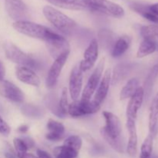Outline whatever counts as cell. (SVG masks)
<instances>
[{
  "label": "cell",
  "mask_w": 158,
  "mask_h": 158,
  "mask_svg": "<svg viewBox=\"0 0 158 158\" xmlns=\"http://www.w3.org/2000/svg\"><path fill=\"white\" fill-rule=\"evenodd\" d=\"M103 115L106 120V125L100 129L102 137L113 149L119 153H123V144L120 138L122 127L120 119L108 111H103Z\"/></svg>",
  "instance_id": "obj_1"
},
{
  "label": "cell",
  "mask_w": 158,
  "mask_h": 158,
  "mask_svg": "<svg viewBox=\"0 0 158 158\" xmlns=\"http://www.w3.org/2000/svg\"><path fill=\"white\" fill-rule=\"evenodd\" d=\"M43 12L46 19L64 35H70L75 30L77 23L60 11L46 6Z\"/></svg>",
  "instance_id": "obj_2"
},
{
  "label": "cell",
  "mask_w": 158,
  "mask_h": 158,
  "mask_svg": "<svg viewBox=\"0 0 158 158\" xmlns=\"http://www.w3.org/2000/svg\"><path fill=\"white\" fill-rule=\"evenodd\" d=\"M13 28L20 33L26 35L32 38L40 39L46 40L51 29L42 25L32 23L30 21H17L13 23Z\"/></svg>",
  "instance_id": "obj_3"
},
{
  "label": "cell",
  "mask_w": 158,
  "mask_h": 158,
  "mask_svg": "<svg viewBox=\"0 0 158 158\" xmlns=\"http://www.w3.org/2000/svg\"><path fill=\"white\" fill-rule=\"evenodd\" d=\"M4 51L6 56L8 60L13 63H17L19 66H27L29 68H36V61L29 54L26 53L15 44L11 42H6L4 43Z\"/></svg>",
  "instance_id": "obj_4"
},
{
  "label": "cell",
  "mask_w": 158,
  "mask_h": 158,
  "mask_svg": "<svg viewBox=\"0 0 158 158\" xmlns=\"http://www.w3.org/2000/svg\"><path fill=\"white\" fill-rule=\"evenodd\" d=\"M88 9L114 18L124 15V9L118 4L108 0H84Z\"/></svg>",
  "instance_id": "obj_5"
},
{
  "label": "cell",
  "mask_w": 158,
  "mask_h": 158,
  "mask_svg": "<svg viewBox=\"0 0 158 158\" xmlns=\"http://www.w3.org/2000/svg\"><path fill=\"white\" fill-rule=\"evenodd\" d=\"M48 51L51 56L56 60L66 51H69V45L65 37L51 31L45 40Z\"/></svg>",
  "instance_id": "obj_6"
},
{
  "label": "cell",
  "mask_w": 158,
  "mask_h": 158,
  "mask_svg": "<svg viewBox=\"0 0 158 158\" xmlns=\"http://www.w3.org/2000/svg\"><path fill=\"white\" fill-rule=\"evenodd\" d=\"M103 68H104V59H102L99 64L97 65V68L94 69L93 73L89 77L86 85L85 86L84 89L83 91L81 97V101L86 102L91 100L93 94H94L99 86L101 79L102 74H103Z\"/></svg>",
  "instance_id": "obj_7"
},
{
  "label": "cell",
  "mask_w": 158,
  "mask_h": 158,
  "mask_svg": "<svg viewBox=\"0 0 158 158\" xmlns=\"http://www.w3.org/2000/svg\"><path fill=\"white\" fill-rule=\"evenodd\" d=\"M100 109V105L94 100L83 102L81 100H76L68 106V114L73 117H79L88 114H93L98 112Z\"/></svg>",
  "instance_id": "obj_8"
},
{
  "label": "cell",
  "mask_w": 158,
  "mask_h": 158,
  "mask_svg": "<svg viewBox=\"0 0 158 158\" xmlns=\"http://www.w3.org/2000/svg\"><path fill=\"white\" fill-rule=\"evenodd\" d=\"M5 7L9 17L15 22L29 18V9L23 0H5Z\"/></svg>",
  "instance_id": "obj_9"
},
{
  "label": "cell",
  "mask_w": 158,
  "mask_h": 158,
  "mask_svg": "<svg viewBox=\"0 0 158 158\" xmlns=\"http://www.w3.org/2000/svg\"><path fill=\"white\" fill-rule=\"evenodd\" d=\"M69 51H66L64 53L60 55L58 58L55 60L51 66L49 72H48L47 77L46 80V85L47 87L52 88L56 84L57 80H58L59 77H60L61 71L63 69V66L66 64L67 59L69 55Z\"/></svg>",
  "instance_id": "obj_10"
},
{
  "label": "cell",
  "mask_w": 158,
  "mask_h": 158,
  "mask_svg": "<svg viewBox=\"0 0 158 158\" xmlns=\"http://www.w3.org/2000/svg\"><path fill=\"white\" fill-rule=\"evenodd\" d=\"M0 95L10 101L19 103H23L25 99L23 91L14 83L7 80L0 82Z\"/></svg>",
  "instance_id": "obj_11"
},
{
  "label": "cell",
  "mask_w": 158,
  "mask_h": 158,
  "mask_svg": "<svg viewBox=\"0 0 158 158\" xmlns=\"http://www.w3.org/2000/svg\"><path fill=\"white\" fill-rule=\"evenodd\" d=\"M83 71L80 67V64H77L73 69L69 77V89L70 97L73 101L78 100L83 86Z\"/></svg>",
  "instance_id": "obj_12"
},
{
  "label": "cell",
  "mask_w": 158,
  "mask_h": 158,
  "mask_svg": "<svg viewBox=\"0 0 158 158\" xmlns=\"http://www.w3.org/2000/svg\"><path fill=\"white\" fill-rule=\"evenodd\" d=\"M98 42L96 39H94L85 50L84 54H83V60L79 63L80 69L83 72L84 71L86 72L94 67L98 58Z\"/></svg>",
  "instance_id": "obj_13"
},
{
  "label": "cell",
  "mask_w": 158,
  "mask_h": 158,
  "mask_svg": "<svg viewBox=\"0 0 158 158\" xmlns=\"http://www.w3.org/2000/svg\"><path fill=\"white\" fill-rule=\"evenodd\" d=\"M129 103L127 107V117L129 119L136 120L139 110L142 106L144 99V92L143 87L140 86L135 94L131 97Z\"/></svg>",
  "instance_id": "obj_14"
},
{
  "label": "cell",
  "mask_w": 158,
  "mask_h": 158,
  "mask_svg": "<svg viewBox=\"0 0 158 158\" xmlns=\"http://www.w3.org/2000/svg\"><path fill=\"white\" fill-rule=\"evenodd\" d=\"M15 75L17 78L23 83L33 86H40V77L31 68L23 66H17L15 68Z\"/></svg>",
  "instance_id": "obj_15"
},
{
  "label": "cell",
  "mask_w": 158,
  "mask_h": 158,
  "mask_svg": "<svg viewBox=\"0 0 158 158\" xmlns=\"http://www.w3.org/2000/svg\"><path fill=\"white\" fill-rule=\"evenodd\" d=\"M48 133L46 135V138L50 141H59L61 140L65 134V127L63 123L49 119L46 124Z\"/></svg>",
  "instance_id": "obj_16"
},
{
  "label": "cell",
  "mask_w": 158,
  "mask_h": 158,
  "mask_svg": "<svg viewBox=\"0 0 158 158\" xmlns=\"http://www.w3.org/2000/svg\"><path fill=\"white\" fill-rule=\"evenodd\" d=\"M111 82V70L107 69L105 71L102 80H100V84L98 86L97 93L95 94V97L93 100L97 103L98 104H101L106 97L108 94V90L110 88V84Z\"/></svg>",
  "instance_id": "obj_17"
},
{
  "label": "cell",
  "mask_w": 158,
  "mask_h": 158,
  "mask_svg": "<svg viewBox=\"0 0 158 158\" xmlns=\"http://www.w3.org/2000/svg\"><path fill=\"white\" fill-rule=\"evenodd\" d=\"M127 127L129 133V140H128L127 151L130 156L134 157L137 152V133L135 120L127 118Z\"/></svg>",
  "instance_id": "obj_18"
},
{
  "label": "cell",
  "mask_w": 158,
  "mask_h": 158,
  "mask_svg": "<svg viewBox=\"0 0 158 158\" xmlns=\"http://www.w3.org/2000/svg\"><path fill=\"white\" fill-rule=\"evenodd\" d=\"M51 4L58 7L70 10L89 9L84 0H46Z\"/></svg>",
  "instance_id": "obj_19"
},
{
  "label": "cell",
  "mask_w": 158,
  "mask_h": 158,
  "mask_svg": "<svg viewBox=\"0 0 158 158\" xmlns=\"http://www.w3.org/2000/svg\"><path fill=\"white\" fill-rule=\"evenodd\" d=\"M158 127V92L154 97L150 107L149 130L150 133L156 134Z\"/></svg>",
  "instance_id": "obj_20"
},
{
  "label": "cell",
  "mask_w": 158,
  "mask_h": 158,
  "mask_svg": "<svg viewBox=\"0 0 158 158\" xmlns=\"http://www.w3.org/2000/svg\"><path fill=\"white\" fill-rule=\"evenodd\" d=\"M131 8L149 21L158 24V15L150 10L149 6H148V5L134 2L131 5Z\"/></svg>",
  "instance_id": "obj_21"
},
{
  "label": "cell",
  "mask_w": 158,
  "mask_h": 158,
  "mask_svg": "<svg viewBox=\"0 0 158 158\" xmlns=\"http://www.w3.org/2000/svg\"><path fill=\"white\" fill-rule=\"evenodd\" d=\"M131 40L127 35H123L120 37L116 41L114 47L112 49V56L113 57H120L126 52L131 45Z\"/></svg>",
  "instance_id": "obj_22"
},
{
  "label": "cell",
  "mask_w": 158,
  "mask_h": 158,
  "mask_svg": "<svg viewBox=\"0 0 158 158\" xmlns=\"http://www.w3.org/2000/svg\"><path fill=\"white\" fill-rule=\"evenodd\" d=\"M158 77V65H154L151 70L150 71L148 77L144 83V86L143 87V92H144V97L148 99V97L151 96V92L154 88V83Z\"/></svg>",
  "instance_id": "obj_23"
},
{
  "label": "cell",
  "mask_w": 158,
  "mask_h": 158,
  "mask_svg": "<svg viewBox=\"0 0 158 158\" xmlns=\"http://www.w3.org/2000/svg\"><path fill=\"white\" fill-rule=\"evenodd\" d=\"M157 51V46L154 41L148 39H143L139 46L138 50L137 52V58H143L145 56L151 55Z\"/></svg>",
  "instance_id": "obj_24"
},
{
  "label": "cell",
  "mask_w": 158,
  "mask_h": 158,
  "mask_svg": "<svg viewBox=\"0 0 158 158\" xmlns=\"http://www.w3.org/2000/svg\"><path fill=\"white\" fill-rule=\"evenodd\" d=\"M139 87H140V86H139L138 79H131L120 91V100H126V99L131 98L135 94V92Z\"/></svg>",
  "instance_id": "obj_25"
},
{
  "label": "cell",
  "mask_w": 158,
  "mask_h": 158,
  "mask_svg": "<svg viewBox=\"0 0 158 158\" xmlns=\"http://www.w3.org/2000/svg\"><path fill=\"white\" fill-rule=\"evenodd\" d=\"M154 137L155 134L150 133L148 137L145 138L140 148V158H150L152 156Z\"/></svg>",
  "instance_id": "obj_26"
},
{
  "label": "cell",
  "mask_w": 158,
  "mask_h": 158,
  "mask_svg": "<svg viewBox=\"0 0 158 158\" xmlns=\"http://www.w3.org/2000/svg\"><path fill=\"white\" fill-rule=\"evenodd\" d=\"M53 154L55 158H77L79 151L69 147L63 145V146L56 147L53 150Z\"/></svg>",
  "instance_id": "obj_27"
},
{
  "label": "cell",
  "mask_w": 158,
  "mask_h": 158,
  "mask_svg": "<svg viewBox=\"0 0 158 158\" xmlns=\"http://www.w3.org/2000/svg\"><path fill=\"white\" fill-rule=\"evenodd\" d=\"M129 73V67L127 66H125V64H120L115 67L113 74L112 84L114 85L116 83H118L121 80L125 78L127 75Z\"/></svg>",
  "instance_id": "obj_28"
},
{
  "label": "cell",
  "mask_w": 158,
  "mask_h": 158,
  "mask_svg": "<svg viewBox=\"0 0 158 158\" xmlns=\"http://www.w3.org/2000/svg\"><path fill=\"white\" fill-rule=\"evenodd\" d=\"M140 34L143 39L153 40L158 35V26L154 24L142 26L140 29Z\"/></svg>",
  "instance_id": "obj_29"
},
{
  "label": "cell",
  "mask_w": 158,
  "mask_h": 158,
  "mask_svg": "<svg viewBox=\"0 0 158 158\" xmlns=\"http://www.w3.org/2000/svg\"><path fill=\"white\" fill-rule=\"evenodd\" d=\"M82 143H83V141H82L81 137L77 135H73L69 136L65 140L63 145L69 147V148H73L77 151H80L82 147Z\"/></svg>",
  "instance_id": "obj_30"
},
{
  "label": "cell",
  "mask_w": 158,
  "mask_h": 158,
  "mask_svg": "<svg viewBox=\"0 0 158 158\" xmlns=\"http://www.w3.org/2000/svg\"><path fill=\"white\" fill-rule=\"evenodd\" d=\"M68 100H67V89L66 87H64L62 90L61 97H60V103H59V109L60 112L63 115L68 114Z\"/></svg>",
  "instance_id": "obj_31"
},
{
  "label": "cell",
  "mask_w": 158,
  "mask_h": 158,
  "mask_svg": "<svg viewBox=\"0 0 158 158\" xmlns=\"http://www.w3.org/2000/svg\"><path fill=\"white\" fill-rule=\"evenodd\" d=\"M13 144L14 147H15V150L16 151V155L18 158L20 156L27 153L28 148L26 145V143H25V142L23 141V139L15 138L13 140Z\"/></svg>",
  "instance_id": "obj_32"
},
{
  "label": "cell",
  "mask_w": 158,
  "mask_h": 158,
  "mask_svg": "<svg viewBox=\"0 0 158 158\" xmlns=\"http://www.w3.org/2000/svg\"><path fill=\"white\" fill-rule=\"evenodd\" d=\"M11 129L6 122L0 117V134L4 136H8L10 134Z\"/></svg>",
  "instance_id": "obj_33"
},
{
  "label": "cell",
  "mask_w": 158,
  "mask_h": 158,
  "mask_svg": "<svg viewBox=\"0 0 158 158\" xmlns=\"http://www.w3.org/2000/svg\"><path fill=\"white\" fill-rule=\"evenodd\" d=\"M37 157L39 158H52L50 154L49 153H47L46 151H43V150L38 149L36 151Z\"/></svg>",
  "instance_id": "obj_34"
},
{
  "label": "cell",
  "mask_w": 158,
  "mask_h": 158,
  "mask_svg": "<svg viewBox=\"0 0 158 158\" xmlns=\"http://www.w3.org/2000/svg\"><path fill=\"white\" fill-rule=\"evenodd\" d=\"M23 141L25 142L26 146H27L28 149H29V148H32L34 146H35V143H34L32 139L29 138V137H26V138H23Z\"/></svg>",
  "instance_id": "obj_35"
},
{
  "label": "cell",
  "mask_w": 158,
  "mask_h": 158,
  "mask_svg": "<svg viewBox=\"0 0 158 158\" xmlns=\"http://www.w3.org/2000/svg\"><path fill=\"white\" fill-rule=\"evenodd\" d=\"M5 75H6V68L2 61H0V82L4 80Z\"/></svg>",
  "instance_id": "obj_36"
},
{
  "label": "cell",
  "mask_w": 158,
  "mask_h": 158,
  "mask_svg": "<svg viewBox=\"0 0 158 158\" xmlns=\"http://www.w3.org/2000/svg\"><path fill=\"white\" fill-rule=\"evenodd\" d=\"M149 9L151 12H154V14L158 15V3H155V4L149 6Z\"/></svg>",
  "instance_id": "obj_37"
},
{
  "label": "cell",
  "mask_w": 158,
  "mask_h": 158,
  "mask_svg": "<svg viewBox=\"0 0 158 158\" xmlns=\"http://www.w3.org/2000/svg\"><path fill=\"white\" fill-rule=\"evenodd\" d=\"M5 157H6V158H18L16 154H15L13 151H12V150H11V151H6V152L5 153Z\"/></svg>",
  "instance_id": "obj_38"
},
{
  "label": "cell",
  "mask_w": 158,
  "mask_h": 158,
  "mask_svg": "<svg viewBox=\"0 0 158 158\" xmlns=\"http://www.w3.org/2000/svg\"><path fill=\"white\" fill-rule=\"evenodd\" d=\"M28 129H29V127L27 126V125H22V126H20L18 128V131L19 132L22 133V134H25L26 132H27L28 131Z\"/></svg>",
  "instance_id": "obj_39"
},
{
  "label": "cell",
  "mask_w": 158,
  "mask_h": 158,
  "mask_svg": "<svg viewBox=\"0 0 158 158\" xmlns=\"http://www.w3.org/2000/svg\"><path fill=\"white\" fill-rule=\"evenodd\" d=\"M19 158H39L38 157H35V155H33V154H29V153H26V154H24L23 155L20 156Z\"/></svg>",
  "instance_id": "obj_40"
},
{
  "label": "cell",
  "mask_w": 158,
  "mask_h": 158,
  "mask_svg": "<svg viewBox=\"0 0 158 158\" xmlns=\"http://www.w3.org/2000/svg\"><path fill=\"white\" fill-rule=\"evenodd\" d=\"M150 158H157V157H152V156H151V157H150Z\"/></svg>",
  "instance_id": "obj_41"
}]
</instances>
